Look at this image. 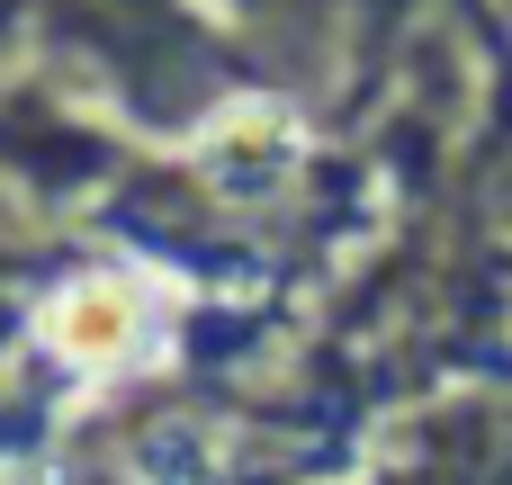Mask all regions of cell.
Returning a JSON list of instances; mask_svg holds the SVG:
<instances>
[{"label": "cell", "instance_id": "cell-1", "mask_svg": "<svg viewBox=\"0 0 512 485\" xmlns=\"http://www.w3.org/2000/svg\"><path fill=\"white\" fill-rule=\"evenodd\" d=\"M126 279H90V288H72L63 306H54V351H72V360H108L117 342H126Z\"/></svg>", "mask_w": 512, "mask_h": 485}]
</instances>
